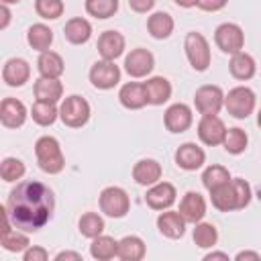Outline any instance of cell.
<instances>
[{"instance_id":"15","label":"cell","mask_w":261,"mask_h":261,"mask_svg":"<svg viewBox=\"0 0 261 261\" xmlns=\"http://www.w3.org/2000/svg\"><path fill=\"white\" fill-rule=\"evenodd\" d=\"M96 49H98V53H100L102 59L114 61V59H118V57L124 53V49H126L124 35L118 33V31H104V33L98 37Z\"/></svg>"},{"instance_id":"17","label":"cell","mask_w":261,"mask_h":261,"mask_svg":"<svg viewBox=\"0 0 261 261\" xmlns=\"http://www.w3.org/2000/svg\"><path fill=\"white\" fill-rule=\"evenodd\" d=\"M29 110L27 106L16 98H4L0 102V122L6 128H18L27 122Z\"/></svg>"},{"instance_id":"25","label":"cell","mask_w":261,"mask_h":261,"mask_svg":"<svg viewBox=\"0 0 261 261\" xmlns=\"http://www.w3.org/2000/svg\"><path fill=\"white\" fill-rule=\"evenodd\" d=\"M63 37L71 43V45H84L90 41L92 37V24L88 18L84 16H73L65 22L63 27Z\"/></svg>"},{"instance_id":"3","label":"cell","mask_w":261,"mask_h":261,"mask_svg":"<svg viewBox=\"0 0 261 261\" xmlns=\"http://www.w3.org/2000/svg\"><path fill=\"white\" fill-rule=\"evenodd\" d=\"M35 157H37L39 167L49 175H57L65 167V157L55 137H49V135L39 137L35 143Z\"/></svg>"},{"instance_id":"5","label":"cell","mask_w":261,"mask_h":261,"mask_svg":"<svg viewBox=\"0 0 261 261\" xmlns=\"http://www.w3.org/2000/svg\"><path fill=\"white\" fill-rule=\"evenodd\" d=\"M90 114H92V108L88 104L86 98L77 96V94H71L67 98L61 100V106H59V118L65 126L69 128H82L88 120H90Z\"/></svg>"},{"instance_id":"22","label":"cell","mask_w":261,"mask_h":261,"mask_svg":"<svg viewBox=\"0 0 261 261\" xmlns=\"http://www.w3.org/2000/svg\"><path fill=\"white\" fill-rule=\"evenodd\" d=\"M179 214L186 218V222H200L206 216V200L200 192H188L179 202Z\"/></svg>"},{"instance_id":"47","label":"cell","mask_w":261,"mask_h":261,"mask_svg":"<svg viewBox=\"0 0 261 261\" xmlns=\"http://www.w3.org/2000/svg\"><path fill=\"white\" fill-rule=\"evenodd\" d=\"M212 259H222V261H228V255L222 253V251H210L204 255V261H212Z\"/></svg>"},{"instance_id":"36","label":"cell","mask_w":261,"mask_h":261,"mask_svg":"<svg viewBox=\"0 0 261 261\" xmlns=\"http://www.w3.org/2000/svg\"><path fill=\"white\" fill-rule=\"evenodd\" d=\"M230 179L232 177H230V173H228V169L224 165H208L202 171V184H204V188L208 192L218 188V186H222V184H226V181H230Z\"/></svg>"},{"instance_id":"39","label":"cell","mask_w":261,"mask_h":261,"mask_svg":"<svg viewBox=\"0 0 261 261\" xmlns=\"http://www.w3.org/2000/svg\"><path fill=\"white\" fill-rule=\"evenodd\" d=\"M24 171H27L24 163L20 159H16V157H4L2 163H0V177L4 181H8V184L20 179L24 175Z\"/></svg>"},{"instance_id":"31","label":"cell","mask_w":261,"mask_h":261,"mask_svg":"<svg viewBox=\"0 0 261 261\" xmlns=\"http://www.w3.org/2000/svg\"><path fill=\"white\" fill-rule=\"evenodd\" d=\"M27 43H29L35 51H39V53L49 51V47H51V43H53V31H51L47 24H43V22H35V24H31L29 31H27Z\"/></svg>"},{"instance_id":"40","label":"cell","mask_w":261,"mask_h":261,"mask_svg":"<svg viewBox=\"0 0 261 261\" xmlns=\"http://www.w3.org/2000/svg\"><path fill=\"white\" fill-rule=\"evenodd\" d=\"M65 6L61 0H35V12L45 20H57Z\"/></svg>"},{"instance_id":"35","label":"cell","mask_w":261,"mask_h":261,"mask_svg":"<svg viewBox=\"0 0 261 261\" xmlns=\"http://www.w3.org/2000/svg\"><path fill=\"white\" fill-rule=\"evenodd\" d=\"M247 145H249V137L243 128H239V126L226 128V135H224V141H222V147H224L226 153L241 155V153H245Z\"/></svg>"},{"instance_id":"45","label":"cell","mask_w":261,"mask_h":261,"mask_svg":"<svg viewBox=\"0 0 261 261\" xmlns=\"http://www.w3.org/2000/svg\"><path fill=\"white\" fill-rule=\"evenodd\" d=\"M261 255L257 251H239L234 255V261H259Z\"/></svg>"},{"instance_id":"44","label":"cell","mask_w":261,"mask_h":261,"mask_svg":"<svg viewBox=\"0 0 261 261\" xmlns=\"http://www.w3.org/2000/svg\"><path fill=\"white\" fill-rule=\"evenodd\" d=\"M55 261H82V255L75 251H59L55 255Z\"/></svg>"},{"instance_id":"2","label":"cell","mask_w":261,"mask_h":261,"mask_svg":"<svg viewBox=\"0 0 261 261\" xmlns=\"http://www.w3.org/2000/svg\"><path fill=\"white\" fill-rule=\"evenodd\" d=\"M253 198V190L247 179L234 177L214 190H210V200L212 206L220 212H232V210H243L249 206Z\"/></svg>"},{"instance_id":"13","label":"cell","mask_w":261,"mask_h":261,"mask_svg":"<svg viewBox=\"0 0 261 261\" xmlns=\"http://www.w3.org/2000/svg\"><path fill=\"white\" fill-rule=\"evenodd\" d=\"M224 135H226V126H224V122H222V118L218 114H206V116L200 118L198 137H200V141L204 145H208V147L222 145Z\"/></svg>"},{"instance_id":"10","label":"cell","mask_w":261,"mask_h":261,"mask_svg":"<svg viewBox=\"0 0 261 261\" xmlns=\"http://www.w3.org/2000/svg\"><path fill=\"white\" fill-rule=\"evenodd\" d=\"M90 82L98 90H112L120 82V67L114 61L100 59L90 67Z\"/></svg>"},{"instance_id":"20","label":"cell","mask_w":261,"mask_h":261,"mask_svg":"<svg viewBox=\"0 0 261 261\" xmlns=\"http://www.w3.org/2000/svg\"><path fill=\"white\" fill-rule=\"evenodd\" d=\"M186 218L179 214V210H165L157 216V228L167 239H181L186 234Z\"/></svg>"},{"instance_id":"27","label":"cell","mask_w":261,"mask_h":261,"mask_svg":"<svg viewBox=\"0 0 261 261\" xmlns=\"http://www.w3.org/2000/svg\"><path fill=\"white\" fill-rule=\"evenodd\" d=\"M173 27H175L173 16H171L169 12H163V10L153 12V14L147 18V31H149V35H151L153 39H157V41L167 39V37L173 33Z\"/></svg>"},{"instance_id":"11","label":"cell","mask_w":261,"mask_h":261,"mask_svg":"<svg viewBox=\"0 0 261 261\" xmlns=\"http://www.w3.org/2000/svg\"><path fill=\"white\" fill-rule=\"evenodd\" d=\"M155 67V57L149 49L145 47H137V49H130V53L124 57V71L139 80V77H147Z\"/></svg>"},{"instance_id":"33","label":"cell","mask_w":261,"mask_h":261,"mask_svg":"<svg viewBox=\"0 0 261 261\" xmlns=\"http://www.w3.org/2000/svg\"><path fill=\"white\" fill-rule=\"evenodd\" d=\"M192 239H194V245L200 247V249H212L216 243H218V230L212 222H196L194 224V230H192Z\"/></svg>"},{"instance_id":"42","label":"cell","mask_w":261,"mask_h":261,"mask_svg":"<svg viewBox=\"0 0 261 261\" xmlns=\"http://www.w3.org/2000/svg\"><path fill=\"white\" fill-rule=\"evenodd\" d=\"M155 2L157 0H128V6H130V10H135L139 14H147L153 10Z\"/></svg>"},{"instance_id":"28","label":"cell","mask_w":261,"mask_h":261,"mask_svg":"<svg viewBox=\"0 0 261 261\" xmlns=\"http://www.w3.org/2000/svg\"><path fill=\"white\" fill-rule=\"evenodd\" d=\"M145 241L137 234H126L118 241V259L120 261H141L145 257Z\"/></svg>"},{"instance_id":"9","label":"cell","mask_w":261,"mask_h":261,"mask_svg":"<svg viewBox=\"0 0 261 261\" xmlns=\"http://www.w3.org/2000/svg\"><path fill=\"white\" fill-rule=\"evenodd\" d=\"M194 106L196 110L206 116V114H218L224 106V92L220 86H212V84H206V86H200L194 94Z\"/></svg>"},{"instance_id":"21","label":"cell","mask_w":261,"mask_h":261,"mask_svg":"<svg viewBox=\"0 0 261 261\" xmlns=\"http://www.w3.org/2000/svg\"><path fill=\"white\" fill-rule=\"evenodd\" d=\"M161 175H163V169H161V163L155 161V159H141L133 165V179L139 184V186H153L157 181H161Z\"/></svg>"},{"instance_id":"26","label":"cell","mask_w":261,"mask_h":261,"mask_svg":"<svg viewBox=\"0 0 261 261\" xmlns=\"http://www.w3.org/2000/svg\"><path fill=\"white\" fill-rule=\"evenodd\" d=\"M33 92L37 100L57 104L63 98V84L59 82V77H39L33 86Z\"/></svg>"},{"instance_id":"6","label":"cell","mask_w":261,"mask_h":261,"mask_svg":"<svg viewBox=\"0 0 261 261\" xmlns=\"http://www.w3.org/2000/svg\"><path fill=\"white\" fill-rule=\"evenodd\" d=\"M98 204H100V212L106 214L108 218H124L130 210V198L126 190L118 186L104 188L98 196Z\"/></svg>"},{"instance_id":"14","label":"cell","mask_w":261,"mask_h":261,"mask_svg":"<svg viewBox=\"0 0 261 261\" xmlns=\"http://www.w3.org/2000/svg\"><path fill=\"white\" fill-rule=\"evenodd\" d=\"M175 198H177L175 186L169 184V181H157V184L149 186V190L145 194V202L153 210H167V208H171Z\"/></svg>"},{"instance_id":"8","label":"cell","mask_w":261,"mask_h":261,"mask_svg":"<svg viewBox=\"0 0 261 261\" xmlns=\"http://www.w3.org/2000/svg\"><path fill=\"white\" fill-rule=\"evenodd\" d=\"M214 43L222 53L234 55L245 47V33L237 22H222L214 31Z\"/></svg>"},{"instance_id":"34","label":"cell","mask_w":261,"mask_h":261,"mask_svg":"<svg viewBox=\"0 0 261 261\" xmlns=\"http://www.w3.org/2000/svg\"><path fill=\"white\" fill-rule=\"evenodd\" d=\"M77 228H80V234L86 237V239H96L104 232L106 224H104V218L98 214V212H86L80 216V222H77Z\"/></svg>"},{"instance_id":"12","label":"cell","mask_w":261,"mask_h":261,"mask_svg":"<svg viewBox=\"0 0 261 261\" xmlns=\"http://www.w3.org/2000/svg\"><path fill=\"white\" fill-rule=\"evenodd\" d=\"M194 122V114H192V108L184 102H175L171 106H167L165 114H163V124L169 133L173 135H179V133H186Z\"/></svg>"},{"instance_id":"49","label":"cell","mask_w":261,"mask_h":261,"mask_svg":"<svg viewBox=\"0 0 261 261\" xmlns=\"http://www.w3.org/2000/svg\"><path fill=\"white\" fill-rule=\"evenodd\" d=\"M0 2H2V4H8V6H10V4H18L20 0H0Z\"/></svg>"},{"instance_id":"46","label":"cell","mask_w":261,"mask_h":261,"mask_svg":"<svg viewBox=\"0 0 261 261\" xmlns=\"http://www.w3.org/2000/svg\"><path fill=\"white\" fill-rule=\"evenodd\" d=\"M0 14H2V20H0V29L4 31L6 27H8V22H10V8H8V4H0Z\"/></svg>"},{"instance_id":"41","label":"cell","mask_w":261,"mask_h":261,"mask_svg":"<svg viewBox=\"0 0 261 261\" xmlns=\"http://www.w3.org/2000/svg\"><path fill=\"white\" fill-rule=\"evenodd\" d=\"M22 259H24V261H47V259H49V253H47L45 247L31 245V247L22 253Z\"/></svg>"},{"instance_id":"48","label":"cell","mask_w":261,"mask_h":261,"mask_svg":"<svg viewBox=\"0 0 261 261\" xmlns=\"http://www.w3.org/2000/svg\"><path fill=\"white\" fill-rule=\"evenodd\" d=\"M179 8H194V6H198V0H173Z\"/></svg>"},{"instance_id":"4","label":"cell","mask_w":261,"mask_h":261,"mask_svg":"<svg viewBox=\"0 0 261 261\" xmlns=\"http://www.w3.org/2000/svg\"><path fill=\"white\" fill-rule=\"evenodd\" d=\"M184 51H186V57H188L190 65L196 71H206L210 67V61H212L210 43L202 33H198V31L188 33L186 39H184Z\"/></svg>"},{"instance_id":"7","label":"cell","mask_w":261,"mask_h":261,"mask_svg":"<svg viewBox=\"0 0 261 261\" xmlns=\"http://www.w3.org/2000/svg\"><path fill=\"white\" fill-rule=\"evenodd\" d=\"M257 104V96L251 88L247 86H237L232 90H228V94H224V108L230 116L243 120L247 116L253 114Z\"/></svg>"},{"instance_id":"37","label":"cell","mask_w":261,"mask_h":261,"mask_svg":"<svg viewBox=\"0 0 261 261\" xmlns=\"http://www.w3.org/2000/svg\"><path fill=\"white\" fill-rule=\"evenodd\" d=\"M0 245H2V249L4 251H8V253H24L29 247H31V241H29V237L24 234V230H10L8 234H4V237H0Z\"/></svg>"},{"instance_id":"19","label":"cell","mask_w":261,"mask_h":261,"mask_svg":"<svg viewBox=\"0 0 261 261\" xmlns=\"http://www.w3.org/2000/svg\"><path fill=\"white\" fill-rule=\"evenodd\" d=\"M118 102L126 110H141L143 106H147L149 100H147L145 84H141V82H126V84H122L120 90H118Z\"/></svg>"},{"instance_id":"50","label":"cell","mask_w":261,"mask_h":261,"mask_svg":"<svg viewBox=\"0 0 261 261\" xmlns=\"http://www.w3.org/2000/svg\"><path fill=\"white\" fill-rule=\"evenodd\" d=\"M257 124H259V128H261V110L257 112Z\"/></svg>"},{"instance_id":"18","label":"cell","mask_w":261,"mask_h":261,"mask_svg":"<svg viewBox=\"0 0 261 261\" xmlns=\"http://www.w3.org/2000/svg\"><path fill=\"white\" fill-rule=\"evenodd\" d=\"M206 163V153L196 143H184L175 151V165L184 171H196Z\"/></svg>"},{"instance_id":"43","label":"cell","mask_w":261,"mask_h":261,"mask_svg":"<svg viewBox=\"0 0 261 261\" xmlns=\"http://www.w3.org/2000/svg\"><path fill=\"white\" fill-rule=\"evenodd\" d=\"M228 0H198V8L206 12H218L226 6Z\"/></svg>"},{"instance_id":"29","label":"cell","mask_w":261,"mask_h":261,"mask_svg":"<svg viewBox=\"0 0 261 261\" xmlns=\"http://www.w3.org/2000/svg\"><path fill=\"white\" fill-rule=\"evenodd\" d=\"M90 255H92V259H96V261H110V259L118 257V241H116L114 237L100 234V237L92 239Z\"/></svg>"},{"instance_id":"32","label":"cell","mask_w":261,"mask_h":261,"mask_svg":"<svg viewBox=\"0 0 261 261\" xmlns=\"http://www.w3.org/2000/svg\"><path fill=\"white\" fill-rule=\"evenodd\" d=\"M31 118H33L39 126H51V124L59 118V108H57L55 102L35 100V104L31 106Z\"/></svg>"},{"instance_id":"16","label":"cell","mask_w":261,"mask_h":261,"mask_svg":"<svg viewBox=\"0 0 261 261\" xmlns=\"http://www.w3.org/2000/svg\"><path fill=\"white\" fill-rule=\"evenodd\" d=\"M31 77V65L22 57H10L2 65V82L10 88H20Z\"/></svg>"},{"instance_id":"24","label":"cell","mask_w":261,"mask_h":261,"mask_svg":"<svg viewBox=\"0 0 261 261\" xmlns=\"http://www.w3.org/2000/svg\"><path fill=\"white\" fill-rule=\"evenodd\" d=\"M228 71H230V75H232L234 80L247 82V80L255 77V73H257V63H255V59H253L249 53L239 51V53L230 55Z\"/></svg>"},{"instance_id":"1","label":"cell","mask_w":261,"mask_h":261,"mask_svg":"<svg viewBox=\"0 0 261 261\" xmlns=\"http://www.w3.org/2000/svg\"><path fill=\"white\" fill-rule=\"evenodd\" d=\"M4 206L14 228L24 232H37L51 220L55 210V196L53 190L43 181L24 179L10 190Z\"/></svg>"},{"instance_id":"38","label":"cell","mask_w":261,"mask_h":261,"mask_svg":"<svg viewBox=\"0 0 261 261\" xmlns=\"http://www.w3.org/2000/svg\"><path fill=\"white\" fill-rule=\"evenodd\" d=\"M84 6L94 18H110L118 12V0H86Z\"/></svg>"},{"instance_id":"30","label":"cell","mask_w":261,"mask_h":261,"mask_svg":"<svg viewBox=\"0 0 261 261\" xmlns=\"http://www.w3.org/2000/svg\"><path fill=\"white\" fill-rule=\"evenodd\" d=\"M37 69L41 73V77H61L63 69H65V63H63V57L55 51H43L37 59Z\"/></svg>"},{"instance_id":"23","label":"cell","mask_w":261,"mask_h":261,"mask_svg":"<svg viewBox=\"0 0 261 261\" xmlns=\"http://www.w3.org/2000/svg\"><path fill=\"white\" fill-rule=\"evenodd\" d=\"M143 84H145L147 100H149L151 106H161V104H165V102L171 98L173 88H171V84H169L167 77H163V75H153V77H149V80L143 82Z\"/></svg>"}]
</instances>
